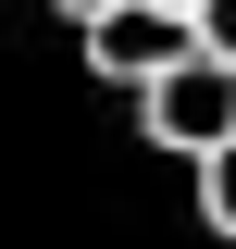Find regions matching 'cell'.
<instances>
[{"label": "cell", "instance_id": "obj_1", "mask_svg": "<svg viewBox=\"0 0 236 249\" xmlns=\"http://www.w3.org/2000/svg\"><path fill=\"white\" fill-rule=\"evenodd\" d=\"M137 137H149V150H174V162H224V150H236V75L186 50L174 75L137 100Z\"/></svg>", "mask_w": 236, "mask_h": 249}, {"label": "cell", "instance_id": "obj_2", "mask_svg": "<svg viewBox=\"0 0 236 249\" xmlns=\"http://www.w3.org/2000/svg\"><path fill=\"white\" fill-rule=\"evenodd\" d=\"M75 50H87V75H100V88L149 100V88H162V75H174L186 50H199V25H186V13H149V0H124V13L75 25Z\"/></svg>", "mask_w": 236, "mask_h": 249}, {"label": "cell", "instance_id": "obj_3", "mask_svg": "<svg viewBox=\"0 0 236 249\" xmlns=\"http://www.w3.org/2000/svg\"><path fill=\"white\" fill-rule=\"evenodd\" d=\"M199 212H211V237H236V150L199 162Z\"/></svg>", "mask_w": 236, "mask_h": 249}, {"label": "cell", "instance_id": "obj_4", "mask_svg": "<svg viewBox=\"0 0 236 249\" xmlns=\"http://www.w3.org/2000/svg\"><path fill=\"white\" fill-rule=\"evenodd\" d=\"M62 13H75V25H100V13H124V0H62Z\"/></svg>", "mask_w": 236, "mask_h": 249}, {"label": "cell", "instance_id": "obj_5", "mask_svg": "<svg viewBox=\"0 0 236 249\" xmlns=\"http://www.w3.org/2000/svg\"><path fill=\"white\" fill-rule=\"evenodd\" d=\"M149 13H186V25H199V0H149Z\"/></svg>", "mask_w": 236, "mask_h": 249}]
</instances>
